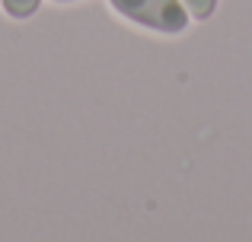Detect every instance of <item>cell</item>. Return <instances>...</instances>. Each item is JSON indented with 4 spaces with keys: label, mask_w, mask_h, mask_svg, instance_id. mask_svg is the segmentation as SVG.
Returning a JSON list of instances; mask_svg holds the SVG:
<instances>
[{
    "label": "cell",
    "mask_w": 252,
    "mask_h": 242,
    "mask_svg": "<svg viewBox=\"0 0 252 242\" xmlns=\"http://www.w3.org/2000/svg\"><path fill=\"white\" fill-rule=\"evenodd\" d=\"M182 3H185V10H189V16H195V19H208L211 13H214L217 0H182Z\"/></svg>",
    "instance_id": "3957f363"
},
{
    "label": "cell",
    "mask_w": 252,
    "mask_h": 242,
    "mask_svg": "<svg viewBox=\"0 0 252 242\" xmlns=\"http://www.w3.org/2000/svg\"><path fill=\"white\" fill-rule=\"evenodd\" d=\"M38 3H42V0H0L3 13L13 16V19H29L32 13L38 10Z\"/></svg>",
    "instance_id": "7a4b0ae2"
},
{
    "label": "cell",
    "mask_w": 252,
    "mask_h": 242,
    "mask_svg": "<svg viewBox=\"0 0 252 242\" xmlns=\"http://www.w3.org/2000/svg\"><path fill=\"white\" fill-rule=\"evenodd\" d=\"M131 23L157 32H182L189 26V10L182 0H109Z\"/></svg>",
    "instance_id": "6da1fadb"
},
{
    "label": "cell",
    "mask_w": 252,
    "mask_h": 242,
    "mask_svg": "<svg viewBox=\"0 0 252 242\" xmlns=\"http://www.w3.org/2000/svg\"><path fill=\"white\" fill-rule=\"evenodd\" d=\"M58 3H70V0H58Z\"/></svg>",
    "instance_id": "277c9868"
}]
</instances>
